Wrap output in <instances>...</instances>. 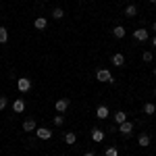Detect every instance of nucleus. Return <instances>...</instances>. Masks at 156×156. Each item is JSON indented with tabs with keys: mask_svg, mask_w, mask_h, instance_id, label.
Masks as SVG:
<instances>
[{
	"mask_svg": "<svg viewBox=\"0 0 156 156\" xmlns=\"http://www.w3.org/2000/svg\"><path fill=\"white\" fill-rule=\"evenodd\" d=\"M83 156H96V154H94V152H85Z\"/></svg>",
	"mask_w": 156,
	"mask_h": 156,
	"instance_id": "393cba45",
	"label": "nucleus"
},
{
	"mask_svg": "<svg viewBox=\"0 0 156 156\" xmlns=\"http://www.w3.org/2000/svg\"><path fill=\"white\" fill-rule=\"evenodd\" d=\"M62 140H65V142H67V144H69V146H73V144H75V142H77V135H75V133H73V131H67V133H65V135H62Z\"/></svg>",
	"mask_w": 156,
	"mask_h": 156,
	"instance_id": "9d476101",
	"label": "nucleus"
},
{
	"mask_svg": "<svg viewBox=\"0 0 156 156\" xmlns=\"http://www.w3.org/2000/svg\"><path fill=\"white\" fill-rule=\"evenodd\" d=\"M29 87H31V79H27V77L17 79V90L19 92H29Z\"/></svg>",
	"mask_w": 156,
	"mask_h": 156,
	"instance_id": "f03ea898",
	"label": "nucleus"
},
{
	"mask_svg": "<svg viewBox=\"0 0 156 156\" xmlns=\"http://www.w3.org/2000/svg\"><path fill=\"white\" fill-rule=\"evenodd\" d=\"M142 58H144L146 62H152V58H154V56H152V52H144V56H142Z\"/></svg>",
	"mask_w": 156,
	"mask_h": 156,
	"instance_id": "b1692460",
	"label": "nucleus"
},
{
	"mask_svg": "<svg viewBox=\"0 0 156 156\" xmlns=\"http://www.w3.org/2000/svg\"><path fill=\"white\" fill-rule=\"evenodd\" d=\"M125 121H127V115H125L123 110H117V112H115V123L121 125V123H125Z\"/></svg>",
	"mask_w": 156,
	"mask_h": 156,
	"instance_id": "2eb2a0df",
	"label": "nucleus"
},
{
	"mask_svg": "<svg viewBox=\"0 0 156 156\" xmlns=\"http://www.w3.org/2000/svg\"><path fill=\"white\" fill-rule=\"evenodd\" d=\"M6 104H9L6 96H0V110H4V108H6Z\"/></svg>",
	"mask_w": 156,
	"mask_h": 156,
	"instance_id": "5701e85b",
	"label": "nucleus"
},
{
	"mask_svg": "<svg viewBox=\"0 0 156 156\" xmlns=\"http://www.w3.org/2000/svg\"><path fill=\"white\" fill-rule=\"evenodd\" d=\"M144 112H146V115H154V112H156V104L146 102V104H144Z\"/></svg>",
	"mask_w": 156,
	"mask_h": 156,
	"instance_id": "a211bd4d",
	"label": "nucleus"
},
{
	"mask_svg": "<svg viewBox=\"0 0 156 156\" xmlns=\"http://www.w3.org/2000/svg\"><path fill=\"white\" fill-rule=\"evenodd\" d=\"M6 42H9V31H6V27L0 25V44H6Z\"/></svg>",
	"mask_w": 156,
	"mask_h": 156,
	"instance_id": "f3484780",
	"label": "nucleus"
},
{
	"mask_svg": "<svg viewBox=\"0 0 156 156\" xmlns=\"http://www.w3.org/2000/svg\"><path fill=\"white\" fill-rule=\"evenodd\" d=\"M52 17H54V19H62V17H65V11H62V9H54V11H52Z\"/></svg>",
	"mask_w": 156,
	"mask_h": 156,
	"instance_id": "aec40b11",
	"label": "nucleus"
},
{
	"mask_svg": "<svg viewBox=\"0 0 156 156\" xmlns=\"http://www.w3.org/2000/svg\"><path fill=\"white\" fill-rule=\"evenodd\" d=\"M12 110H15V112H23V110H25V102L21 100V98L12 102Z\"/></svg>",
	"mask_w": 156,
	"mask_h": 156,
	"instance_id": "ddd939ff",
	"label": "nucleus"
},
{
	"mask_svg": "<svg viewBox=\"0 0 156 156\" xmlns=\"http://www.w3.org/2000/svg\"><path fill=\"white\" fill-rule=\"evenodd\" d=\"M110 62H112L115 67H123V65H125V56H123L121 52H117V54H112V58H110Z\"/></svg>",
	"mask_w": 156,
	"mask_h": 156,
	"instance_id": "6e6552de",
	"label": "nucleus"
},
{
	"mask_svg": "<svg viewBox=\"0 0 156 156\" xmlns=\"http://www.w3.org/2000/svg\"><path fill=\"white\" fill-rule=\"evenodd\" d=\"M67 108H69V100H67V98H62V100H58V102H56V112H60V115H62Z\"/></svg>",
	"mask_w": 156,
	"mask_h": 156,
	"instance_id": "1a4fd4ad",
	"label": "nucleus"
},
{
	"mask_svg": "<svg viewBox=\"0 0 156 156\" xmlns=\"http://www.w3.org/2000/svg\"><path fill=\"white\" fill-rule=\"evenodd\" d=\"M96 117H98V119H108V117H110V110H108V106L100 104V106L96 108Z\"/></svg>",
	"mask_w": 156,
	"mask_h": 156,
	"instance_id": "39448f33",
	"label": "nucleus"
},
{
	"mask_svg": "<svg viewBox=\"0 0 156 156\" xmlns=\"http://www.w3.org/2000/svg\"><path fill=\"white\" fill-rule=\"evenodd\" d=\"M119 131L123 133V135H129V133L133 131V123H129V121H125V123H121V125H119Z\"/></svg>",
	"mask_w": 156,
	"mask_h": 156,
	"instance_id": "0eeeda50",
	"label": "nucleus"
},
{
	"mask_svg": "<svg viewBox=\"0 0 156 156\" xmlns=\"http://www.w3.org/2000/svg\"><path fill=\"white\" fill-rule=\"evenodd\" d=\"M36 129H37V125H36V121H34V119H25L23 121V131L31 133V131H36Z\"/></svg>",
	"mask_w": 156,
	"mask_h": 156,
	"instance_id": "423d86ee",
	"label": "nucleus"
},
{
	"mask_svg": "<svg viewBox=\"0 0 156 156\" xmlns=\"http://www.w3.org/2000/svg\"><path fill=\"white\" fill-rule=\"evenodd\" d=\"M150 2H156V0H150Z\"/></svg>",
	"mask_w": 156,
	"mask_h": 156,
	"instance_id": "c85d7f7f",
	"label": "nucleus"
},
{
	"mask_svg": "<svg viewBox=\"0 0 156 156\" xmlns=\"http://www.w3.org/2000/svg\"><path fill=\"white\" fill-rule=\"evenodd\" d=\"M104 156H119V150H117V148H106Z\"/></svg>",
	"mask_w": 156,
	"mask_h": 156,
	"instance_id": "412c9836",
	"label": "nucleus"
},
{
	"mask_svg": "<svg viewBox=\"0 0 156 156\" xmlns=\"http://www.w3.org/2000/svg\"><path fill=\"white\" fill-rule=\"evenodd\" d=\"M152 31H156V21H154V25H152Z\"/></svg>",
	"mask_w": 156,
	"mask_h": 156,
	"instance_id": "bb28decb",
	"label": "nucleus"
},
{
	"mask_svg": "<svg viewBox=\"0 0 156 156\" xmlns=\"http://www.w3.org/2000/svg\"><path fill=\"white\" fill-rule=\"evenodd\" d=\"M148 36H150V31H148V29H135V31H133V37H135L137 42H146Z\"/></svg>",
	"mask_w": 156,
	"mask_h": 156,
	"instance_id": "20e7f679",
	"label": "nucleus"
},
{
	"mask_svg": "<svg viewBox=\"0 0 156 156\" xmlns=\"http://www.w3.org/2000/svg\"><path fill=\"white\" fill-rule=\"evenodd\" d=\"M125 34H127V31H125V27H123V25H117V27L112 29V36L117 37V40H121V37H125Z\"/></svg>",
	"mask_w": 156,
	"mask_h": 156,
	"instance_id": "f8f14e48",
	"label": "nucleus"
},
{
	"mask_svg": "<svg viewBox=\"0 0 156 156\" xmlns=\"http://www.w3.org/2000/svg\"><path fill=\"white\" fill-rule=\"evenodd\" d=\"M92 140H94V142H102V140H104V131H102V129H94V131H92Z\"/></svg>",
	"mask_w": 156,
	"mask_h": 156,
	"instance_id": "dca6fc26",
	"label": "nucleus"
},
{
	"mask_svg": "<svg viewBox=\"0 0 156 156\" xmlns=\"http://www.w3.org/2000/svg\"><path fill=\"white\" fill-rule=\"evenodd\" d=\"M137 144L142 146V148H146V146H150V135H148V133H142V135L137 137Z\"/></svg>",
	"mask_w": 156,
	"mask_h": 156,
	"instance_id": "4468645a",
	"label": "nucleus"
},
{
	"mask_svg": "<svg viewBox=\"0 0 156 156\" xmlns=\"http://www.w3.org/2000/svg\"><path fill=\"white\" fill-rule=\"evenodd\" d=\"M154 77H156V69H154Z\"/></svg>",
	"mask_w": 156,
	"mask_h": 156,
	"instance_id": "cd10ccee",
	"label": "nucleus"
},
{
	"mask_svg": "<svg viewBox=\"0 0 156 156\" xmlns=\"http://www.w3.org/2000/svg\"><path fill=\"white\" fill-rule=\"evenodd\" d=\"M36 133H37L40 140H50L52 137V129H48V127H37Z\"/></svg>",
	"mask_w": 156,
	"mask_h": 156,
	"instance_id": "7ed1b4c3",
	"label": "nucleus"
},
{
	"mask_svg": "<svg viewBox=\"0 0 156 156\" xmlns=\"http://www.w3.org/2000/svg\"><path fill=\"white\" fill-rule=\"evenodd\" d=\"M137 15V9H135V4H129L127 9H125V17H135Z\"/></svg>",
	"mask_w": 156,
	"mask_h": 156,
	"instance_id": "6ab92c4d",
	"label": "nucleus"
},
{
	"mask_svg": "<svg viewBox=\"0 0 156 156\" xmlns=\"http://www.w3.org/2000/svg\"><path fill=\"white\" fill-rule=\"evenodd\" d=\"M96 79H98V81H102V83H115V81H117V79L110 75L108 69H98V71H96Z\"/></svg>",
	"mask_w": 156,
	"mask_h": 156,
	"instance_id": "f257e3e1",
	"label": "nucleus"
},
{
	"mask_svg": "<svg viewBox=\"0 0 156 156\" xmlns=\"http://www.w3.org/2000/svg\"><path fill=\"white\" fill-rule=\"evenodd\" d=\"M46 25H48V21H46L44 17H37L36 21H34V27H36V29H40V31H42V29H46Z\"/></svg>",
	"mask_w": 156,
	"mask_h": 156,
	"instance_id": "9b49d317",
	"label": "nucleus"
},
{
	"mask_svg": "<svg viewBox=\"0 0 156 156\" xmlns=\"http://www.w3.org/2000/svg\"><path fill=\"white\" fill-rule=\"evenodd\" d=\"M152 46H154V48H156V37H154V40H152Z\"/></svg>",
	"mask_w": 156,
	"mask_h": 156,
	"instance_id": "a878e982",
	"label": "nucleus"
},
{
	"mask_svg": "<svg viewBox=\"0 0 156 156\" xmlns=\"http://www.w3.org/2000/svg\"><path fill=\"white\" fill-rule=\"evenodd\" d=\"M62 123H65V117H62V115H56V117H54V125H56V127H60Z\"/></svg>",
	"mask_w": 156,
	"mask_h": 156,
	"instance_id": "4be33fe9",
	"label": "nucleus"
}]
</instances>
